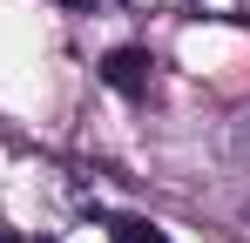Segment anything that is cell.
I'll list each match as a JSON object with an SVG mask.
<instances>
[{
    "instance_id": "cell-3",
    "label": "cell",
    "mask_w": 250,
    "mask_h": 243,
    "mask_svg": "<svg viewBox=\"0 0 250 243\" xmlns=\"http://www.w3.org/2000/svg\"><path fill=\"white\" fill-rule=\"evenodd\" d=\"M203 14H216V20H250V0H196Z\"/></svg>"
},
{
    "instance_id": "cell-1",
    "label": "cell",
    "mask_w": 250,
    "mask_h": 243,
    "mask_svg": "<svg viewBox=\"0 0 250 243\" xmlns=\"http://www.w3.org/2000/svg\"><path fill=\"white\" fill-rule=\"evenodd\" d=\"M102 81L128 95V101H142L149 95V81H156V61H149V47H108L102 54Z\"/></svg>"
},
{
    "instance_id": "cell-5",
    "label": "cell",
    "mask_w": 250,
    "mask_h": 243,
    "mask_svg": "<svg viewBox=\"0 0 250 243\" xmlns=\"http://www.w3.org/2000/svg\"><path fill=\"white\" fill-rule=\"evenodd\" d=\"M61 7H102V0H61Z\"/></svg>"
},
{
    "instance_id": "cell-4",
    "label": "cell",
    "mask_w": 250,
    "mask_h": 243,
    "mask_svg": "<svg viewBox=\"0 0 250 243\" xmlns=\"http://www.w3.org/2000/svg\"><path fill=\"white\" fill-rule=\"evenodd\" d=\"M0 243H54V237H21V230H0Z\"/></svg>"
},
{
    "instance_id": "cell-2",
    "label": "cell",
    "mask_w": 250,
    "mask_h": 243,
    "mask_svg": "<svg viewBox=\"0 0 250 243\" xmlns=\"http://www.w3.org/2000/svg\"><path fill=\"white\" fill-rule=\"evenodd\" d=\"M108 243H169V237L149 216H115V223H108Z\"/></svg>"
}]
</instances>
